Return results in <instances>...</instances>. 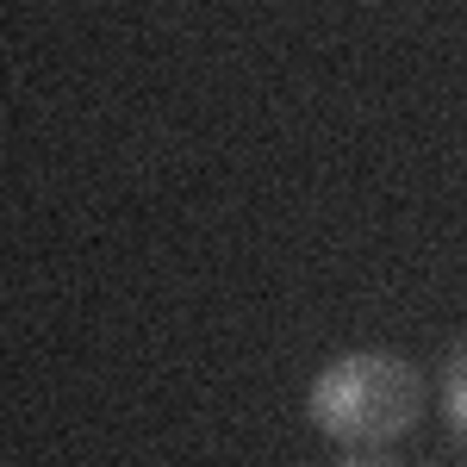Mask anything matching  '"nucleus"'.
Here are the masks:
<instances>
[{"label":"nucleus","instance_id":"7ed1b4c3","mask_svg":"<svg viewBox=\"0 0 467 467\" xmlns=\"http://www.w3.org/2000/svg\"><path fill=\"white\" fill-rule=\"evenodd\" d=\"M337 467H405V462H393V455H380V449H349Z\"/></svg>","mask_w":467,"mask_h":467},{"label":"nucleus","instance_id":"f03ea898","mask_svg":"<svg viewBox=\"0 0 467 467\" xmlns=\"http://www.w3.org/2000/svg\"><path fill=\"white\" fill-rule=\"evenodd\" d=\"M442 411H449L455 436H467V349H455L442 368Z\"/></svg>","mask_w":467,"mask_h":467},{"label":"nucleus","instance_id":"f257e3e1","mask_svg":"<svg viewBox=\"0 0 467 467\" xmlns=\"http://www.w3.org/2000/svg\"><path fill=\"white\" fill-rule=\"evenodd\" d=\"M418 411H424V374L387 349L330 361L306 393V418L318 424V436L343 442V449H380L411 431Z\"/></svg>","mask_w":467,"mask_h":467}]
</instances>
